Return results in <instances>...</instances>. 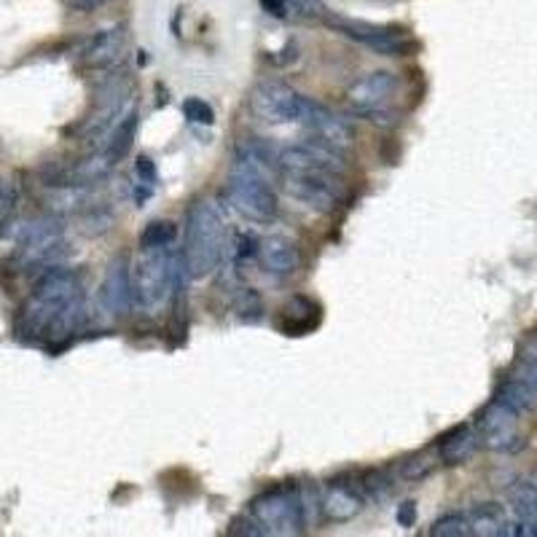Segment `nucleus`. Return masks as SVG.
Returning <instances> with one entry per match:
<instances>
[{"label": "nucleus", "mask_w": 537, "mask_h": 537, "mask_svg": "<svg viewBox=\"0 0 537 537\" xmlns=\"http://www.w3.org/2000/svg\"><path fill=\"white\" fill-rule=\"evenodd\" d=\"M84 323V285L76 272L49 269L19 312V333L35 344L60 347Z\"/></svg>", "instance_id": "f257e3e1"}, {"label": "nucleus", "mask_w": 537, "mask_h": 537, "mask_svg": "<svg viewBox=\"0 0 537 537\" xmlns=\"http://www.w3.org/2000/svg\"><path fill=\"white\" fill-rule=\"evenodd\" d=\"M186 277L188 269L180 250H172V245L143 250L132 272V299L145 309H162L180 299Z\"/></svg>", "instance_id": "f03ea898"}, {"label": "nucleus", "mask_w": 537, "mask_h": 537, "mask_svg": "<svg viewBox=\"0 0 537 537\" xmlns=\"http://www.w3.org/2000/svg\"><path fill=\"white\" fill-rule=\"evenodd\" d=\"M188 277L202 280L213 274L226 253V223L207 199H197L186 215V245H183Z\"/></svg>", "instance_id": "7ed1b4c3"}, {"label": "nucleus", "mask_w": 537, "mask_h": 537, "mask_svg": "<svg viewBox=\"0 0 537 537\" xmlns=\"http://www.w3.org/2000/svg\"><path fill=\"white\" fill-rule=\"evenodd\" d=\"M248 513L256 519L264 537L301 535L309 519L304 492L296 484H290V481L272 486V489H266L258 497H253Z\"/></svg>", "instance_id": "20e7f679"}, {"label": "nucleus", "mask_w": 537, "mask_h": 537, "mask_svg": "<svg viewBox=\"0 0 537 537\" xmlns=\"http://www.w3.org/2000/svg\"><path fill=\"white\" fill-rule=\"evenodd\" d=\"M282 186L288 197L315 210V213H333L339 207L344 191H341L339 175L333 172H290L282 170Z\"/></svg>", "instance_id": "39448f33"}, {"label": "nucleus", "mask_w": 537, "mask_h": 537, "mask_svg": "<svg viewBox=\"0 0 537 537\" xmlns=\"http://www.w3.org/2000/svg\"><path fill=\"white\" fill-rule=\"evenodd\" d=\"M521 417L519 411L508 406L500 398H492L476 419V430L481 444L492 452H516L524 444V435H521Z\"/></svg>", "instance_id": "423d86ee"}, {"label": "nucleus", "mask_w": 537, "mask_h": 537, "mask_svg": "<svg viewBox=\"0 0 537 537\" xmlns=\"http://www.w3.org/2000/svg\"><path fill=\"white\" fill-rule=\"evenodd\" d=\"M325 22H328L331 30L344 35V38L363 43L371 52L384 54V57H406V54L417 49V41L409 38V33L395 30V27H376L368 25V22H352V19L341 17H328Z\"/></svg>", "instance_id": "0eeeda50"}, {"label": "nucleus", "mask_w": 537, "mask_h": 537, "mask_svg": "<svg viewBox=\"0 0 537 537\" xmlns=\"http://www.w3.org/2000/svg\"><path fill=\"white\" fill-rule=\"evenodd\" d=\"M301 105L304 94L274 78H264L250 89V111L266 124H296Z\"/></svg>", "instance_id": "6e6552de"}, {"label": "nucleus", "mask_w": 537, "mask_h": 537, "mask_svg": "<svg viewBox=\"0 0 537 537\" xmlns=\"http://www.w3.org/2000/svg\"><path fill=\"white\" fill-rule=\"evenodd\" d=\"M497 398L513 406L519 414L537 411V339L527 341L513 371L497 387Z\"/></svg>", "instance_id": "1a4fd4ad"}, {"label": "nucleus", "mask_w": 537, "mask_h": 537, "mask_svg": "<svg viewBox=\"0 0 537 537\" xmlns=\"http://www.w3.org/2000/svg\"><path fill=\"white\" fill-rule=\"evenodd\" d=\"M277 167L290 172H333L341 175L347 170V162L339 148H333L320 140H304V143L277 148Z\"/></svg>", "instance_id": "9d476101"}, {"label": "nucleus", "mask_w": 537, "mask_h": 537, "mask_svg": "<svg viewBox=\"0 0 537 537\" xmlns=\"http://www.w3.org/2000/svg\"><path fill=\"white\" fill-rule=\"evenodd\" d=\"M395 92H398V76L390 70H374L347 89V103L352 111L368 116L371 121H376L379 116L387 119L384 108L393 100Z\"/></svg>", "instance_id": "9b49d317"}, {"label": "nucleus", "mask_w": 537, "mask_h": 537, "mask_svg": "<svg viewBox=\"0 0 537 537\" xmlns=\"http://www.w3.org/2000/svg\"><path fill=\"white\" fill-rule=\"evenodd\" d=\"M65 248V234L60 221L46 218L27 226L19 242V261L25 266H52Z\"/></svg>", "instance_id": "f8f14e48"}, {"label": "nucleus", "mask_w": 537, "mask_h": 537, "mask_svg": "<svg viewBox=\"0 0 537 537\" xmlns=\"http://www.w3.org/2000/svg\"><path fill=\"white\" fill-rule=\"evenodd\" d=\"M299 127H304L312 137H317L320 143H328L333 148H347L352 143V132L350 121L341 119L331 108H325L323 103H315V100H309L304 97V105H301L299 121H296Z\"/></svg>", "instance_id": "ddd939ff"}, {"label": "nucleus", "mask_w": 537, "mask_h": 537, "mask_svg": "<svg viewBox=\"0 0 537 537\" xmlns=\"http://www.w3.org/2000/svg\"><path fill=\"white\" fill-rule=\"evenodd\" d=\"M317 505L323 511V519L331 524H347L358 519V513L366 505V497L360 495V489L350 484L347 478H333L323 486V492L317 497Z\"/></svg>", "instance_id": "4468645a"}, {"label": "nucleus", "mask_w": 537, "mask_h": 537, "mask_svg": "<svg viewBox=\"0 0 537 537\" xmlns=\"http://www.w3.org/2000/svg\"><path fill=\"white\" fill-rule=\"evenodd\" d=\"M100 304L111 317L129 315L135 307L132 299V272H129L127 256H116L105 272V280L100 285Z\"/></svg>", "instance_id": "2eb2a0df"}, {"label": "nucleus", "mask_w": 537, "mask_h": 537, "mask_svg": "<svg viewBox=\"0 0 537 537\" xmlns=\"http://www.w3.org/2000/svg\"><path fill=\"white\" fill-rule=\"evenodd\" d=\"M258 256H261L266 272L277 274V277H288L301 269L299 245L288 237H266L258 245Z\"/></svg>", "instance_id": "dca6fc26"}, {"label": "nucleus", "mask_w": 537, "mask_h": 537, "mask_svg": "<svg viewBox=\"0 0 537 537\" xmlns=\"http://www.w3.org/2000/svg\"><path fill=\"white\" fill-rule=\"evenodd\" d=\"M121 52H124V30L121 27L103 30V33H97L92 41L86 43L84 54H81V65L105 73L119 62Z\"/></svg>", "instance_id": "f3484780"}, {"label": "nucleus", "mask_w": 537, "mask_h": 537, "mask_svg": "<svg viewBox=\"0 0 537 537\" xmlns=\"http://www.w3.org/2000/svg\"><path fill=\"white\" fill-rule=\"evenodd\" d=\"M481 438L476 425H460L449 430L444 438H438V462L444 465H462L478 452Z\"/></svg>", "instance_id": "a211bd4d"}, {"label": "nucleus", "mask_w": 537, "mask_h": 537, "mask_svg": "<svg viewBox=\"0 0 537 537\" xmlns=\"http://www.w3.org/2000/svg\"><path fill=\"white\" fill-rule=\"evenodd\" d=\"M137 124H140V116H137V105H132V108L121 116L119 124L111 129V135H108V140L103 143V159L111 164V167L129 154V148L135 143Z\"/></svg>", "instance_id": "6ab92c4d"}, {"label": "nucleus", "mask_w": 537, "mask_h": 537, "mask_svg": "<svg viewBox=\"0 0 537 537\" xmlns=\"http://www.w3.org/2000/svg\"><path fill=\"white\" fill-rule=\"evenodd\" d=\"M317 312H320V307L315 301L307 299V296H293L280 309V328L290 336H299V333L309 331L312 325H317V317H320Z\"/></svg>", "instance_id": "aec40b11"}, {"label": "nucleus", "mask_w": 537, "mask_h": 537, "mask_svg": "<svg viewBox=\"0 0 537 537\" xmlns=\"http://www.w3.org/2000/svg\"><path fill=\"white\" fill-rule=\"evenodd\" d=\"M470 535L478 537H503L508 535V516L503 505L497 503H478L468 511Z\"/></svg>", "instance_id": "412c9836"}, {"label": "nucleus", "mask_w": 537, "mask_h": 537, "mask_svg": "<svg viewBox=\"0 0 537 537\" xmlns=\"http://www.w3.org/2000/svg\"><path fill=\"white\" fill-rule=\"evenodd\" d=\"M513 511L519 519L537 521V478H521L508 489Z\"/></svg>", "instance_id": "4be33fe9"}, {"label": "nucleus", "mask_w": 537, "mask_h": 537, "mask_svg": "<svg viewBox=\"0 0 537 537\" xmlns=\"http://www.w3.org/2000/svg\"><path fill=\"white\" fill-rule=\"evenodd\" d=\"M355 486L366 500H387V495L393 492V478L387 476L384 470H363L355 478Z\"/></svg>", "instance_id": "5701e85b"}, {"label": "nucleus", "mask_w": 537, "mask_h": 537, "mask_svg": "<svg viewBox=\"0 0 537 537\" xmlns=\"http://www.w3.org/2000/svg\"><path fill=\"white\" fill-rule=\"evenodd\" d=\"M178 239V226L172 221H151L140 234V248L154 250V248H170Z\"/></svg>", "instance_id": "b1692460"}, {"label": "nucleus", "mask_w": 537, "mask_h": 537, "mask_svg": "<svg viewBox=\"0 0 537 537\" xmlns=\"http://www.w3.org/2000/svg\"><path fill=\"white\" fill-rule=\"evenodd\" d=\"M435 465H438V457L433 452H417L401 462L398 473H401L403 481H422L433 473Z\"/></svg>", "instance_id": "393cba45"}, {"label": "nucleus", "mask_w": 537, "mask_h": 537, "mask_svg": "<svg viewBox=\"0 0 537 537\" xmlns=\"http://www.w3.org/2000/svg\"><path fill=\"white\" fill-rule=\"evenodd\" d=\"M433 537H468L470 535V521L468 513H446L441 519L435 521L430 527Z\"/></svg>", "instance_id": "a878e982"}, {"label": "nucleus", "mask_w": 537, "mask_h": 537, "mask_svg": "<svg viewBox=\"0 0 537 537\" xmlns=\"http://www.w3.org/2000/svg\"><path fill=\"white\" fill-rule=\"evenodd\" d=\"M183 116L191 124H213L215 121V111L205 100H199V97H188L186 103H183Z\"/></svg>", "instance_id": "bb28decb"}, {"label": "nucleus", "mask_w": 537, "mask_h": 537, "mask_svg": "<svg viewBox=\"0 0 537 537\" xmlns=\"http://www.w3.org/2000/svg\"><path fill=\"white\" fill-rule=\"evenodd\" d=\"M229 535H250V537H264L261 527L256 524L253 516H237V519L229 524Z\"/></svg>", "instance_id": "cd10ccee"}, {"label": "nucleus", "mask_w": 537, "mask_h": 537, "mask_svg": "<svg viewBox=\"0 0 537 537\" xmlns=\"http://www.w3.org/2000/svg\"><path fill=\"white\" fill-rule=\"evenodd\" d=\"M135 172H137V178H140V183H145V186H154L156 183V167L148 156H140V159H137Z\"/></svg>", "instance_id": "c85d7f7f"}, {"label": "nucleus", "mask_w": 537, "mask_h": 537, "mask_svg": "<svg viewBox=\"0 0 537 537\" xmlns=\"http://www.w3.org/2000/svg\"><path fill=\"white\" fill-rule=\"evenodd\" d=\"M395 519H398V524L401 527H414V521H417V503L414 500H406V503H401V508H398V513H395Z\"/></svg>", "instance_id": "c756f323"}, {"label": "nucleus", "mask_w": 537, "mask_h": 537, "mask_svg": "<svg viewBox=\"0 0 537 537\" xmlns=\"http://www.w3.org/2000/svg\"><path fill=\"white\" fill-rule=\"evenodd\" d=\"M261 9H264L269 17L285 19L290 11V3L288 0H261Z\"/></svg>", "instance_id": "7c9ffc66"}, {"label": "nucleus", "mask_w": 537, "mask_h": 537, "mask_svg": "<svg viewBox=\"0 0 537 537\" xmlns=\"http://www.w3.org/2000/svg\"><path fill=\"white\" fill-rule=\"evenodd\" d=\"M100 3H105V0H78L81 9H94V6H100Z\"/></svg>", "instance_id": "2f4dec72"}]
</instances>
